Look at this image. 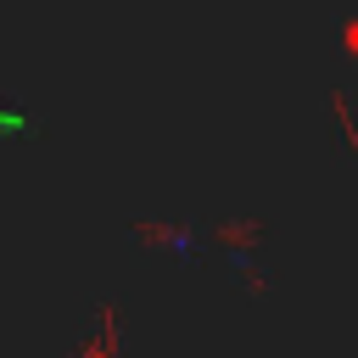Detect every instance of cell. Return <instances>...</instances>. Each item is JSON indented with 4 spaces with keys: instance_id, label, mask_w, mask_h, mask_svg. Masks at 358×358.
I'll use <instances>...</instances> for the list:
<instances>
[{
    "instance_id": "obj_1",
    "label": "cell",
    "mask_w": 358,
    "mask_h": 358,
    "mask_svg": "<svg viewBox=\"0 0 358 358\" xmlns=\"http://www.w3.org/2000/svg\"><path fill=\"white\" fill-rule=\"evenodd\" d=\"M129 235L140 246H157V252H185L190 246V224H168V218H134Z\"/></svg>"
},
{
    "instance_id": "obj_2",
    "label": "cell",
    "mask_w": 358,
    "mask_h": 358,
    "mask_svg": "<svg viewBox=\"0 0 358 358\" xmlns=\"http://www.w3.org/2000/svg\"><path fill=\"white\" fill-rule=\"evenodd\" d=\"M213 241L229 246V252H252L257 241H268V218H218L213 224Z\"/></svg>"
},
{
    "instance_id": "obj_3",
    "label": "cell",
    "mask_w": 358,
    "mask_h": 358,
    "mask_svg": "<svg viewBox=\"0 0 358 358\" xmlns=\"http://www.w3.org/2000/svg\"><path fill=\"white\" fill-rule=\"evenodd\" d=\"M112 347H117V308L106 302L101 308V336L84 341V347H73V358H112Z\"/></svg>"
},
{
    "instance_id": "obj_4",
    "label": "cell",
    "mask_w": 358,
    "mask_h": 358,
    "mask_svg": "<svg viewBox=\"0 0 358 358\" xmlns=\"http://www.w3.org/2000/svg\"><path fill=\"white\" fill-rule=\"evenodd\" d=\"M330 112L341 117V134H347V151L358 157V117H352V106H347V90H330Z\"/></svg>"
},
{
    "instance_id": "obj_5",
    "label": "cell",
    "mask_w": 358,
    "mask_h": 358,
    "mask_svg": "<svg viewBox=\"0 0 358 358\" xmlns=\"http://www.w3.org/2000/svg\"><path fill=\"white\" fill-rule=\"evenodd\" d=\"M241 285H246V296H268V291H274V280H268L257 263H241Z\"/></svg>"
}]
</instances>
